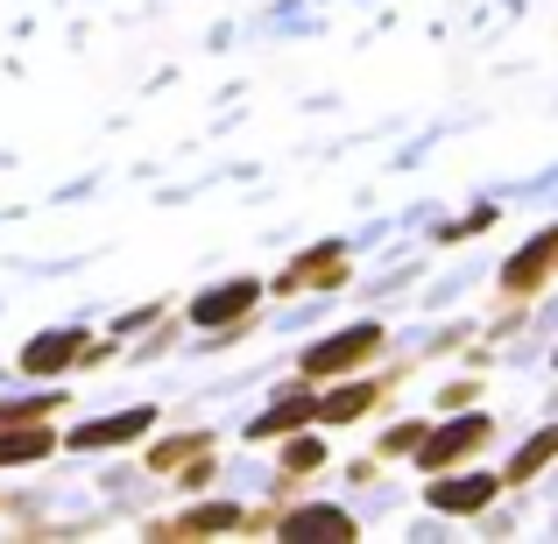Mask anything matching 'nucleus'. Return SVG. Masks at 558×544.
I'll use <instances>...</instances> for the list:
<instances>
[{
  "label": "nucleus",
  "instance_id": "obj_1",
  "mask_svg": "<svg viewBox=\"0 0 558 544\" xmlns=\"http://www.w3.org/2000/svg\"><path fill=\"white\" fill-rule=\"evenodd\" d=\"M381 347H389V333H381V326H347V333H332V340H318L312 354L298 361V375L312 382V389H326V382H340V375H361Z\"/></svg>",
  "mask_w": 558,
  "mask_h": 544
},
{
  "label": "nucleus",
  "instance_id": "obj_2",
  "mask_svg": "<svg viewBox=\"0 0 558 544\" xmlns=\"http://www.w3.org/2000/svg\"><path fill=\"white\" fill-rule=\"evenodd\" d=\"M255 304H262V276H227V283L191 298V326L198 333H241L255 318Z\"/></svg>",
  "mask_w": 558,
  "mask_h": 544
},
{
  "label": "nucleus",
  "instance_id": "obj_3",
  "mask_svg": "<svg viewBox=\"0 0 558 544\" xmlns=\"http://www.w3.org/2000/svg\"><path fill=\"white\" fill-rule=\"evenodd\" d=\"M488 438H495V424H488V418H474V410H466V418H452V424H438V432H424V438H417V452H410V460H417L424 474H446V467L474 460V452L488 446Z\"/></svg>",
  "mask_w": 558,
  "mask_h": 544
},
{
  "label": "nucleus",
  "instance_id": "obj_4",
  "mask_svg": "<svg viewBox=\"0 0 558 544\" xmlns=\"http://www.w3.org/2000/svg\"><path fill=\"white\" fill-rule=\"evenodd\" d=\"M347 276H354L347 247H340V241H318V247H304L290 269H276V276H269V290H276V298H304V290H340Z\"/></svg>",
  "mask_w": 558,
  "mask_h": 544
},
{
  "label": "nucleus",
  "instance_id": "obj_5",
  "mask_svg": "<svg viewBox=\"0 0 558 544\" xmlns=\"http://www.w3.org/2000/svg\"><path fill=\"white\" fill-rule=\"evenodd\" d=\"M551 276H558V227H537L531 241H523L517 255L502 262V298H509V304H531L537 290L551 283Z\"/></svg>",
  "mask_w": 558,
  "mask_h": 544
},
{
  "label": "nucleus",
  "instance_id": "obj_6",
  "mask_svg": "<svg viewBox=\"0 0 558 544\" xmlns=\"http://www.w3.org/2000/svg\"><path fill=\"white\" fill-rule=\"evenodd\" d=\"M396 382H403V367H389V375H361V382H340V389H318V432H340V424H361L375 403H389Z\"/></svg>",
  "mask_w": 558,
  "mask_h": 544
},
{
  "label": "nucleus",
  "instance_id": "obj_7",
  "mask_svg": "<svg viewBox=\"0 0 558 544\" xmlns=\"http://www.w3.org/2000/svg\"><path fill=\"white\" fill-rule=\"evenodd\" d=\"M432 509L438 517H481V509H495V495H502V474H460V467H446V474H432Z\"/></svg>",
  "mask_w": 558,
  "mask_h": 544
},
{
  "label": "nucleus",
  "instance_id": "obj_8",
  "mask_svg": "<svg viewBox=\"0 0 558 544\" xmlns=\"http://www.w3.org/2000/svg\"><path fill=\"white\" fill-rule=\"evenodd\" d=\"M142 432H156V410H149V403H135V410H113V418L78 424V432H64V446H71V452H121V446H135Z\"/></svg>",
  "mask_w": 558,
  "mask_h": 544
},
{
  "label": "nucleus",
  "instance_id": "obj_9",
  "mask_svg": "<svg viewBox=\"0 0 558 544\" xmlns=\"http://www.w3.org/2000/svg\"><path fill=\"white\" fill-rule=\"evenodd\" d=\"M85 347H93V333L85 326H64V333H36V340L22 347V375H71V367L85 361Z\"/></svg>",
  "mask_w": 558,
  "mask_h": 544
},
{
  "label": "nucleus",
  "instance_id": "obj_10",
  "mask_svg": "<svg viewBox=\"0 0 558 544\" xmlns=\"http://www.w3.org/2000/svg\"><path fill=\"white\" fill-rule=\"evenodd\" d=\"M269 531H276V537H332V544H354L361 523L347 517V509L312 503V509H269Z\"/></svg>",
  "mask_w": 558,
  "mask_h": 544
},
{
  "label": "nucleus",
  "instance_id": "obj_11",
  "mask_svg": "<svg viewBox=\"0 0 558 544\" xmlns=\"http://www.w3.org/2000/svg\"><path fill=\"white\" fill-rule=\"evenodd\" d=\"M304 424H318V389H312V382H304V389H290V396H276V403L247 424V438H255V446H276V438L304 432Z\"/></svg>",
  "mask_w": 558,
  "mask_h": 544
},
{
  "label": "nucleus",
  "instance_id": "obj_12",
  "mask_svg": "<svg viewBox=\"0 0 558 544\" xmlns=\"http://www.w3.org/2000/svg\"><path fill=\"white\" fill-rule=\"evenodd\" d=\"M64 446L57 418H36V424H0V467H36Z\"/></svg>",
  "mask_w": 558,
  "mask_h": 544
},
{
  "label": "nucleus",
  "instance_id": "obj_13",
  "mask_svg": "<svg viewBox=\"0 0 558 544\" xmlns=\"http://www.w3.org/2000/svg\"><path fill=\"white\" fill-rule=\"evenodd\" d=\"M241 523H247V509H233V503H191L184 517L149 523V537H219V531H241Z\"/></svg>",
  "mask_w": 558,
  "mask_h": 544
},
{
  "label": "nucleus",
  "instance_id": "obj_14",
  "mask_svg": "<svg viewBox=\"0 0 558 544\" xmlns=\"http://www.w3.org/2000/svg\"><path fill=\"white\" fill-rule=\"evenodd\" d=\"M558 460V424H545V432H531L517 452H509V467H502V488H531L537 474Z\"/></svg>",
  "mask_w": 558,
  "mask_h": 544
},
{
  "label": "nucleus",
  "instance_id": "obj_15",
  "mask_svg": "<svg viewBox=\"0 0 558 544\" xmlns=\"http://www.w3.org/2000/svg\"><path fill=\"white\" fill-rule=\"evenodd\" d=\"M276 467H283V481H304V474H318L326 467V432L318 424H304V432H290V438H276Z\"/></svg>",
  "mask_w": 558,
  "mask_h": 544
},
{
  "label": "nucleus",
  "instance_id": "obj_16",
  "mask_svg": "<svg viewBox=\"0 0 558 544\" xmlns=\"http://www.w3.org/2000/svg\"><path fill=\"white\" fill-rule=\"evenodd\" d=\"M198 452H213V432H178V438H156L149 446V467L156 474H178V467H191Z\"/></svg>",
  "mask_w": 558,
  "mask_h": 544
},
{
  "label": "nucleus",
  "instance_id": "obj_17",
  "mask_svg": "<svg viewBox=\"0 0 558 544\" xmlns=\"http://www.w3.org/2000/svg\"><path fill=\"white\" fill-rule=\"evenodd\" d=\"M71 396L64 389H43V396H14V403H0V424H36V418H64Z\"/></svg>",
  "mask_w": 558,
  "mask_h": 544
},
{
  "label": "nucleus",
  "instance_id": "obj_18",
  "mask_svg": "<svg viewBox=\"0 0 558 544\" xmlns=\"http://www.w3.org/2000/svg\"><path fill=\"white\" fill-rule=\"evenodd\" d=\"M432 432V424H389V432H381V460H410V452H417V438Z\"/></svg>",
  "mask_w": 558,
  "mask_h": 544
},
{
  "label": "nucleus",
  "instance_id": "obj_19",
  "mask_svg": "<svg viewBox=\"0 0 558 544\" xmlns=\"http://www.w3.org/2000/svg\"><path fill=\"white\" fill-rule=\"evenodd\" d=\"M213 467H219V452H198L191 467H178V488H184V495H205V481H213Z\"/></svg>",
  "mask_w": 558,
  "mask_h": 544
},
{
  "label": "nucleus",
  "instance_id": "obj_20",
  "mask_svg": "<svg viewBox=\"0 0 558 544\" xmlns=\"http://www.w3.org/2000/svg\"><path fill=\"white\" fill-rule=\"evenodd\" d=\"M481 227H495V205H481V213H466V219H452V227H438V241H474Z\"/></svg>",
  "mask_w": 558,
  "mask_h": 544
},
{
  "label": "nucleus",
  "instance_id": "obj_21",
  "mask_svg": "<svg viewBox=\"0 0 558 544\" xmlns=\"http://www.w3.org/2000/svg\"><path fill=\"white\" fill-rule=\"evenodd\" d=\"M551 367H558V347H551Z\"/></svg>",
  "mask_w": 558,
  "mask_h": 544
}]
</instances>
